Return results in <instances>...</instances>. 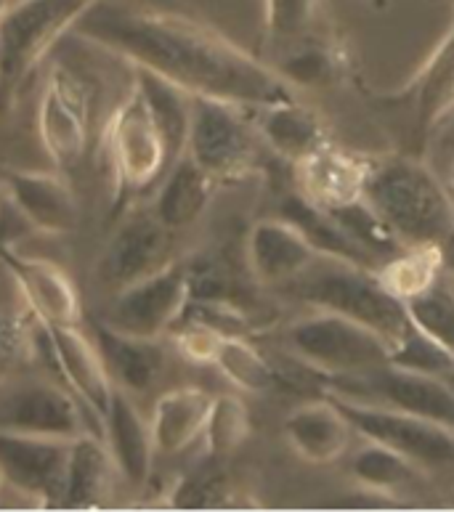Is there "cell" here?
<instances>
[{
    "instance_id": "6da1fadb",
    "label": "cell",
    "mask_w": 454,
    "mask_h": 512,
    "mask_svg": "<svg viewBox=\"0 0 454 512\" xmlns=\"http://www.w3.org/2000/svg\"><path fill=\"white\" fill-rule=\"evenodd\" d=\"M70 35L168 80L192 99L226 101L245 112L295 99V88L277 69L181 14L96 0Z\"/></svg>"
},
{
    "instance_id": "7a4b0ae2",
    "label": "cell",
    "mask_w": 454,
    "mask_h": 512,
    "mask_svg": "<svg viewBox=\"0 0 454 512\" xmlns=\"http://www.w3.org/2000/svg\"><path fill=\"white\" fill-rule=\"evenodd\" d=\"M362 199L407 250H447L452 194L420 160L401 154L367 160Z\"/></svg>"
},
{
    "instance_id": "3957f363",
    "label": "cell",
    "mask_w": 454,
    "mask_h": 512,
    "mask_svg": "<svg viewBox=\"0 0 454 512\" xmlns=\"http://www.w3.org/2000/svg\"><path fill=\"white\" fill-rule=\"evenodd\" d=\"M282 290L308 303L314 311H327L364 324L378 332L388 345L412 321L404 300L388 290L378 268L359 266L351 260L316 255L314 263Z\"/></svg>"
},
{
    "instance_id": "277c9868",
    "label": "cell",
    "mask_w": 454,
    "mask_h": 512,
    "mask_svg": "<svg viewBox=\"0 0 454 512\" xmlns=\"http://www.w3.org/2000/svg\"><path fill=\"white\" fill-rule=\"evenodd\" d=\"M96 0H11L0 19V88H19Z\"/></svg>"
},
{
    "instance_id": "5b68a950",
    "label": "cell",
    "mask_w": 454,
    "mask_h": 512,
    "mask_svg": "<svg viewBox=\"0 0 454 512\" xmlns=\"http://www.w3.org/2000/svg\"><path fill=\"white\" fill-rule=\"evenodd\" d=\"M107 157L115 181V210L131 205L168 170L165 146L152 120L149 104L136 83L107 123Z\"/></svg>"
},
{
    "instance_id": "8992f818",
    "label": "cell",
    "mask_w": 454,
    "mask_h": 512,
    "mask_svg": "<svg viewBox=\"0 0 454 512\" xmlns=\"http://www.w3.org/2000/svg\"><path fill=\"white\" fill-rule=\"evenodd\" d=\"M287 351L322 377L359 375L388 364V343L378 332L346 316L314 311L285 332Z\"/></svg>"
},
{
    "instance_id": "52a82bcc",
    "label": "cell",
    "mask_w": 454,
    "mask_h": 512,
    "mask_svg": "<svg viewBox=\"0 0 454 512\" xmlns=\"http://www.w3.org/2000/svg\"><path fill=\"white\" fill-rule=\"evenodd\" d=\"M263 141L245 109L226 101L194 99L186 157H192L216 184L242 181L258 168Z\"/></svg>"
},
{
    "instance_id": "ba28073f",
    "label": "cell",
    "mask_w": 454,
    "mask_h": 512,
    "mask_svg": "<svg viewBox=\"0 0 454 512\" xmlns=\"http://www.w3.org/2000/svg\"><path fill=\"white\" fill-rule=\"evenodd\" d=\"M327 396L346 398L356 404H375L396 412L415 414L423 420L454 430V385L452 380L420 375L409 369L380 364L359 375L324 377Z\"/></svg>"
},
{
    "instance_id": "9c48e42d",
    "label": "cell",
    "mask_w": 454,
    "mask_h": 512,
    "mask_svg": "<svg viewBox=\"0 0 454 512\" xmlns=\"http://www.w3.org/2000/svg\"><path fill=\"white\" fill-rule=\"evenodd\" d=\"M0 433L46 436L75 441L85 433L101 436L93 420L67 385L54 380H0Z\"/></svg>"
},
{
    "instance_id": "30bf717a",
    "label": "cell",
    "mask_w": 454,
    "mask_h": 512,
    "mask_svg": "<svg viewBox=\"0 0 454 512\" xmlns=\"http://www.w3.org/2000/svg\"><path fill=\"white\" fill-rule=\"evenodd\" d=\"M35 128L54 170L67 176L85 160L91 141V101L83 80L67 64L54 62L48 67Z\"/></svg>"
},
{
    "instance_id": "8fae6325",
    "label": "cell",
    "mask_w": 454,
    "mask_h": 512,
    "mask_svg": "<svg viewBox=\"0 0 454 512\" xmlns=\"http://www.w3.org/2000/svg\"><path fill=\"white\" fill-rule=\"evenodd\" d=\"M327 398L338 404L351 430L359 433L364 441L399 451L423 470H436L454 462V430L415 417V414L385 409V406L356 404V401L335 396Z\"/></svg>"
},
{
    "instance_id": "7c38bea8",
    "label": "cell",
    "mask_w": 454,
    "mask_h": 512,
    "mask_svg": "<svg viewBox=\"0 0 454 512\" xmlns=\"http://www.w3.org/2000/svg\"><path fill=\"white\" fill-rule=\"evenodd\" d=\"M189 303L186 260L176 258L160 271L112 292V303L104 316L109 327L139 337H168L184 316Z\"/></svg>"
},
{
    "instance_id": "4fadbf2b",
    "label": "cell",
    "mask_w": 454,
    "mask_h": 512,
    "mask_svg": "<svg viewBox=\"0 0 454 512\" xmlns=\"http://www.w3.org/2000/svg\"><path fill=\"white\" fill-rule=\"evenodd\" d=\"M176 237L149 213L125 215L96 263V282L117 292L178 258Z\"/></svg>"
},
{
    "instance_id": "5bb4252c",
    "label": "cell",
    "mask_w": 454,
    "mask_h": 512,
    "mask_svg": "<svg viewBox=\"0 0 454 512\" xmlns=\"http://www.w3.org/2000/svg\"><path fill=\"white\" fill-rule=\"evenodd\" d=\"M3 199L14 207L22 223L43 237L72 234L80 223V205L70 181L59 170H19L0 173Z\"/></svg>"
},
{
    "instance_id": "9a60e30c",
    "label": "cell",
    "mask_w": 454,
    "mask_h": 512,
    "mask_svg": "<svg viewBox=\"0 0 454 512\" xmlns=\"http://www.w3.org/2000/svg\"><path fill=\"white\" fill-rule=\"evenodd\" d=\"M72 441L0 433V465L8 486L38 507H62Z\"/></svg>"
},
{
    "instance_id": "2e32d148",
    "label": "cell",
    "mask_w": 454,
    "mask_h": 512,
    "mask_svg": "<svg viewBox=\"0 0 454 512\" xmlns=\"http://www.w3.org/2000/svg\"><path fill=\"white\" fill-rule=\"evenodd\" d=\"M0 263L16 290L22 295L24 306L32 319L40 324H83V300L77 292L72 276L54 260L35 258L19 253L14 242L0 245Z\"/></svg>"
},
{
    "instance_id": "e0dca14e",
    "label": "cell",
    "mask_w": 454,
    "mask_h": 512,
    "mask_svg": "<svg viewBox=\"0 0 454 512\" xmlns=\"http://www.w3.org/2000/svg\"><path fill=\"white\" fill-rule=\"evenodd\" d=\"M51 343V356H54L56 375L62 383L77 396V401L91 412L96 422H104L115 393V383L109 377V369L101 359L99 348L91 335H85L80 324H43Z\"/></svg>"
},
{
    "instance_id": "ac0fdd59",
    "label": "cell",
    "mask_w": 454,
    "mask_h": 512,
    "mask_svg": "<svg viewBox=\"0 0 454 512\" xmlns=\"http://www.w3.org/2000/svg\"><path fill=\"white\" fill-rule=\"evenodd\" d=\"M316 255L319 253L308 245V239L282 215L261 218L247 231V268L255 282L263 287L282 290L314 263Z\"/></svg>"
},
{
    "instance_id": "d6986e66",
    "label": "cell",
    "mask_w": 454,
    "mask_h": 512,
    "mask_svg": "<svg viewBox=\"0 0 454 512\" xmlns=\"http://www.w3.org/2000/svg\"><path fill=\"white\" fill-rule=\"evenodd\" d=\"M91 337L107 364L115 388L141 396L168 367V345L162 337H139L109 327L104 319L91 321Z\"/></svg>"
},
{
    "instance_id": "ffe728a7",
    "label": "cell",
    "mask_w": 454,
    "mask_h": 512,
    "mask_svg": "<svg viewBox=\"0 0 454 512\" xmlns=\"http://www.w3.org/2000/svg\"><path fill=\"white\" fill-rule=\"evenodd\" d=\"M101 438L115 459L120 481L141 491L152 478V462L157 457L149 420L133 404L131 393L115 388L107 417L101 422Z\"/></svg>"
},
{
    "instance_id": "44dd1931",
    "label": "cell",
    "mask_w": 454,
    "mask_h": 512,
    "mask_svg": "<svg viewBox=\"0 0 454 512\" xmlns=\"http://www.w3.org/2000/svg\"><path fill=\"white\" fill-rule=\"evenodd\" d=\"M293 168L298 194L322 210H335L362 199L367 160L340 152L332 144L308 154L306 160L295 162Z\"/></svg>"
},
{
    "instance_id": "7402d4cb",
    "label": "cell",
    "mask_w": 454,
    "mask_h": 512,
    "mask_svg": "<svg viewBox=\"0 0 454 512\" xmlns=\"http://www.w3.org/2000/svg\"><path fill=\"white\" fill-rule=\"evenodd\" d=\"M216 181L192 160L181 157L162 173L152 199V215L173 234H184L200 223L216 197Z\"/></svg>"
},
{
    "instance_id": "603a6c76",
    "label": "cell",
    "mask_w": 454,
    "mask_h": 512,
    "mask_svg": "<svg viewBox=\"0 0 454 512\" xmlns=\"http://www.w3.org/2000/svg\"><path fill=\"white\" fill-rule=\"evenodd\" d=\"M285 438L290 449L308 465H330L343 457L351 441V425L335 401H308L285 417Z\"/></svg>"
},
{
    "instance_id": "cb8c5ba5",
    "label": "cell",
    "mask_w": 454,
    "mask_h": 512,
    "mask_svg": "<svg viewBox=\"0 0 454 512\" xmlns=\"http://www.w3.org/2000/svg\"><path fill=\"white\" fill-rule=\"evenodd\" d=\"M120 481L115 459L109 454L104 438L85 433L70 446L64 502L67 510H101L112 505L115 486Z\"/></svg>"
},
{
    "instance_id": "d4e9b609",
    "label": "cell",
    "mask_w": 454,
    "mask_h": 512,
    "mask_svg": "<svg viewBox=\"0 0 454 512\" xmlns=\"http://www.w3.org/2000/svg\"><path fill=\"white\" fill-rule=\"evenodd\" d=\"M213 393L197 385H181L168 393H162L154 401L149 428H152L154 451L162 457L181 454L202 438L205 422H208Z\"/></svg>"
},
{
    "instance_id": "484cf974",
    "label": "cell",
    "mask_w": 454,
    "mask_h": 512,
    "mask_svg": "<svg viewBox=\"0 0 454 512\" xmlns=\"http://www.w3.org/2000/svg\"><path fill=\"white\" fill-rule=\"evenodd\" d=\"M255 130L263 146L287 162H301L308 154L319 152L330 144L322 120L303 107L301 101H282L255 112Z\"/></svg>"
},
{
    "instance_id": "4316f807",
    "label": "cell",
    "mask_w": 454,
    "mask_h": 512,
    "mask_svg": "<svg viewBox=\"0 0 454 512\" xmlns=\"http://www.w3.org/2000/svg\"><path fill=\"white\" fill-rule=\"evenodd\" d=\"M412 112L420 133H431L454 115V22L415 77Z\"/></svg>"
},
{
    "instance_id": "83f0119b",
    "label": "cell",
    "mask_w": 454,
    "mask_h": 512,
    "mask_svg": "<svg viewBox=\"0 0 454 512\" xmlns=\"http://www.w3.org/2000/svg\"><path fill=\"white\" fill-rule=\"evenodd\" d=\"M133 83L139 85L144 99L149 104L152 120L157 125V133L165 146L168 168L186 154V141H189V128H192V96L184 93L168 80L152 75L147 69L131 67Z\"/></svg>"
},
{
    "instance_id": "f1b7e54d",
    "label": "cell",
    "mask_w": 454,
    "mask_h": 512,
    "mask_svg": "<svg viewBox=\"0 0 454 512\" xmlns=\"http://www.w3.org/2000/svg\"><path fill=\"white\" fill-rule=\"evenodd\" d=\"M279 215L293 223L319 255H330V258L351 260V263H359V266L378 268V260L364 253L362 247L356 245L354 239L340 229V223L327 210L311 205L298 192L285 197V202L279 205Z\"/></svg>"
},
{
    "instance_id": "f546056e",
    "label": "cell",
    "mask_w": 454,
    "mask_h": 512,
    "mask_svg": "<svg viewBox=\"0 0 454 512\" xmlns=\"http://www.w3.org/2000/svg\"><path fill=\"white\" fill-rule=\"evenodd\" d=\"M348 473L362 489L378 491L401 505V494L417 489L423 483L425 470L399 451L367 441V446H362L351 457Z\"/></svg>"
},
{
    "instance_id": "4dcf8cb0",
    "label": "cell",
    "mask_w": 454,
    "mask_h": 512,
    "mask_svg": "<svg viewBox=\"0 0 454 512\" xmlns=\"http://www.w3.org/2000/svg\"><path fill=\"white\" fill-rule=\"evenodd\" d=\"M234 388L245 393H269L279 383L271 361L245 335L221 337L213 364Z\"/></svg>"
},
{
    "instance_id": "1f68e13d",
    "label": "cell",
    "mask_w": 454,
    "mask_h": 512,
    "mask_svg": "<svg viewBox=\"0 0 454 512\" xmlns=\"http://www.w3.org/2000/svg\"><path fill=\"white\" fill-rule=\"evenodd\" d=\"M388 364L420 375L454 380V353L436 343L431 335H425L415 321L388 345Z\"/></svg>"
},
{
    "instance_id": "d6a6232c",
    "label": "cell",
    "mask_w": 454,
    "mask_h": 512,
    "mask_svg": "<svg viewBox=\"0 0 454 512\" xmlns=\"http://www.w3.org/2000/svg\"><path fill=\"white\" fill-rule=\"evenodd\" d=\"M327 213L340 223V229L346 231L348 237L354 239L364 253L378 260V263H388V260L407 250L399 239L393 237V231L380 221L378 215L372 213L364 199L351 202V205L335 207V210H327Z\"/></svg>"
},
{
    "instance_id": "836d02e7",
    "label": "cell",
    "mask_w": 454,
    "mask_h": 512,
    "mask_svg": "<svg viewBox=\"0 0 454 512\" xmlns=\"http://www.w3.org/2000/svg\"><path fill=\"white\" fill-rule=\"evenodd\" d=\"M250 436V412L247 406L231 393H221L213 398L208 422L202 430L205 454L210 459H224L245 444Z\"/></svg>"
},
{
    "instance_id": "e575fe53",
    "label": "cell",
    "mask_w": 454,
    "mask_h": 512,
    "mask_svg": "<svg viewBox=\"0 0 454 512\" xmlns=\"http://www.w3.org/2000/svg\"><path fill=\"white\" fill-rule=\"evenodd\" d=\"M409 319L454 353V292L439 279L404 300Z\"/></svg>"
},
{
    "instance_id": "d590c367",
    "label": "cell",
    "mask_w": 454,
    "mask_h": 512,
    "mask_svg": "<svg viewBox=\"0 0 454 512\" xmlns=\"http://www.w3.org/2000/svg\"><path fill=\"white\" fill-rule=\"evenodd\" d=\"M439 263L441 250H404L388 263H383L378 274L393 295L407 300L439 279Z\"/></svg>"
},
{
    "instance_id": "8d00e7d4",
    "label": "cell",
    "mask_w": 454,
    "mask_h": 512,
    "mask_svg": "<svg viewBox=\"0 0 454 512\" xmlns=\"http://www.w3.org/2000/svg\"><path fill=\"white\" fill-rule=\"evenodd\" d=\"M216 465H200L189 475H181L165 497V505L176 510H208V507H226L231 502L229 483Z\"/></svg>"
},
{
    "instance_id": "74e56055",
    "label": "cell",
    "mask_w": 454,
    "mask_h": 512,
    "mask_svg": "<svg viewBox=\"0 0 454 512\" xmlns=\"http://www.w3.org/2000/svg\"><path fill=\"white\" fill-rule=\"evenodd\" d=\"M266 35L277 46H293L303 40L319 11V0H263Z\"/></svg>"
},
{
    "instance_id": "f35d334b",
    "label": "cell",
    "mask_w": 454,
    "mask_h": 512,
    "mask_svg": "<svg viewBox=\"0 0 454 512\" xmlns=\"http://www.w3.org/2000/svg\"><path fill=\"white\" fill-rule=\"evenodd\" d=\"M279 75L285 77L293 88H308V85H322L332 77V62L330 51L316 43H306V38L287 46V54L282 56L279 67H274Z\"/></svg>"
},
{
    "instance_id": "ab89813d",
    "label": "cell",
    "mask_w": 454,
    "mask_h": 512,
    "mask_svg": "<svg viewBox=\"0 0 454 512\" xmlns=\"http://www.w3.org/2000/svg\"><path fill=\"white\" fill-rule=\"evenodd\" d=\"M176 351L184 356L189 364H213V356L218 351V343L221 337L218 332H213L205 324H197V321L181 319L176 327L168 332Z\"/></svg>"
},
{
    "instance_id": "60d3db41",
    "label": "cell",
    "mask_w": 454,
    "mask_h": 512,
    "mask_svg": "<svg viewBox=\"0 0 454 512\" xmlns=\"http://www.w3.org/2000/svg\"><path fill=\"white\" fill-rule=\"evenodd\" d=\"M32 343V335L24 327L22 316L8 314L0 308V380L8 377V369L19 359V353Z\"/></svg>"
},
{
    "instance_id": "b9f144b4",
    "label": "cell",
    "mask_w": 454,
    "mask_h": 512,
    "mask_svg": "<svg viewBox=\"0 0 454 512\" xmlns=\"http://www.w3.org/2000/svg\"><path fill=\"white\" fill-rule=\"evenodd\" d=\"M8 229H11V226H8V215L3 213V207H0V245H8V242H11Z\"/></svg>"
},
{
    "instance_id": "7bdbcfd3",
    "label": "cell",
    "mask_w": 454,
    "mask_h": 512,
    "mask_svg": "<svg viewBox=\"0 0 454 512\" xmlns=\"http://www.w3.org/2000/svg\"><path fill=\"white\" fill-rule=\"evenodd\" d=\"M449 194H452V202H454V168H452V186H449ZM454 247V231H452V239H449L447 250H452Z\"/></svg>"
},
{
    "instance_id": "ee69618b",
    "label": "cell",
    "mask_w": 454,
    "mask_h": 512,
    "mask_svg": "<svg viewBox=\"0 0 454 512\" xmlns=\"http://www.w3.org/2000/svg\"><path fill=\"white\" fill-rule=\"evenodd\" d=\"M3 489H8V478H6V470H3V465H0V494H3Z\"/></svg>"
},
{
    "instance_id": "f6af8a7d",
    "label": "cell",
    "mask_w": 454,
    "mask_h": 512,
    "mask_svg": "<svg viewBox=\"0 0 454 512\" xmlns=\"http://www.w3.org/2000/svg\"><path fill=\"white\" fill-rule=\"evenodd\" d=\"M8 3H11V0H0V19H3V14H6Z\"/></svg>"
},
{
    "instance_id": "bcb514c9",
    "label": "cell",
    "mask_w": 454,
    "mask_h": 512,
    "mask_svg": "<svg viewBox=\"0 0 454 512\" xmlns=\"http://www.w3.org/2000/svg\"><path fill=\"white\" fill-rule=\"evenodd\" d=\"M449 505H452V507H454V494H452V499H449Z\"/></svg>"
},
{
    "instance_id": "7dc6e473",
    "label": "cell",
    "mask_w": 454,
    "mask_h": 512,
    "mask_svg": "<svg viewBox=\"0 0 454 512\" xmlns=\"http://www.w3.org/2000/svg\"><path fill=\"white\" fill-rule=\"evenodd\" d=\"M0 271H3V263H0Z\"/></svg>"
}]
</instances>
